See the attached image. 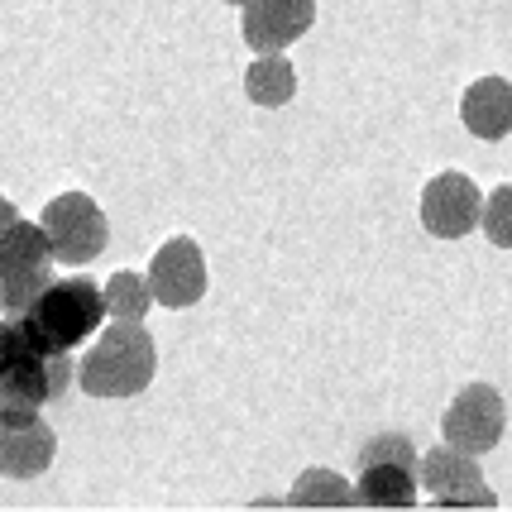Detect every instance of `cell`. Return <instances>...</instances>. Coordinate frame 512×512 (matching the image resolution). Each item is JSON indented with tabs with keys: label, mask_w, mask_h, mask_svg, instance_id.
Listing matches in <instances>:
<instances>
[{
	"label": "cell",
	"mask_w": 512,
	"mask_h": 512,
	"mask_svg": "<svg viewBox=\"0 0 512 512\" xmlns=\"http://www.w3.org/2000/svg\"><path fill=\"white\" fill-rule=\"evenodd\" d=\"M225 5H245V0H225Z\"/></svg>",
	"instance_id": "ffe728a7"
},
{
	"label": "cell",
	"mask_w": 512,
	"mask_h": 512,
	"mask_svg": "<svg viewBox=\"0 0 512 512\" xmlns=\"http://www.w3.org/2000/svg\"><path fill=\"white\" fill-rule=\"evenodd\" d=\"M39 230H44L53 259H58V264H72V268L91 264L96 254H106V245H111L106 211H101L96 197H87V192L53 197L44 206V216H39Z\"/></svg>",
	"instance_id": "5b68a950"
},
{
	"label": "cell",
	"mask_w": 512,
	"mask_h": 512,
	"mask_svg": "<svg viewBox=\"0 0 512 512\" xmlns=\"http://www.w3.org/2000/svg\"><path fill=\"white\" fill-rule=\"evenodd\" d=\"M417 474H422V484L436 508H493L498 503L484 489V474L474 465V455H465V450H455V446L417 455Z\"/></svg>",
	"instance_id": "52a82bcc"
},
{
	"label": "cell",
	"mask_w": 512,
	"mask_h": 512,
	"mask_svg": "<svg viewBox=\"0 0 512 512\" xmlns=\"http://www.w3.org/2000/svg\"><path fill=\"white\" fill-rule=\"evenodd\" d=\"M106 321V302L101 288L91 278H48L44 288L34 292V302L15 316V326L29 345H39L48 355H67L77 345H87L96 326Z\"/></svg>",
	"instance_id": "6da1fadb"
},
{
	"label": "cell",
	"mask_w": 512,
	"mask_h": 512,
	"mask_svg": "<svg viewBox=\"0 0 512 512\" xmlns=\"http://www.w3.org/2000/svg\"><path fill=\"white\" fill-rule=\"evenodd\" d=\"M58 455L53 426L44 422V412L34 417H0V474L10 479H39Z\"/></svg>",
	"instance_id": "8fae6325"
},
{
	"label": "cell",
	"mask_w": 512,
	"mask_h": 512,
	"mask_svg": "<svg viewBox=\"0 0 512 512\" xmlns=\"http://www.w3.org/2000/svg\"><path fill=\"white\" fill-rule=\"evenodd\" d=\"M460 115H465V130L479 134V139H503L512 130V96L503 77H484L465 91L460 101Z\"/></svg>",
	"instance_id": "4fadbf2b"
},
{
	"label": "cell",
	"mask_w": 512,
	"mask_h": 512,
	"mask_svg": "<svg viewBox=\"0 0 512 512\" xmlns=\"http://www.w3.org/2000/svg\"><path fill=\"white\" fill-rule=\"evenodd\" d=\"M67 383H72L67 355H48V350L29 345L20 335V345L0 364V417H34V412H44V402L63 398Z\"/></svg>",
	"instance_id": "3957f363"
},
{
	"label": "cell",
	"mask_w": 512,
	"mask_h": 512,
	"mask_svg": "<svg viewBox=\"0 0 512 512\" xmlns=\"http://www.w3.org/2000/svg\"><path fill=\"white\" fill-rule=\"evenodd\" d=\"M53 278V249L34 221H15L0 230V316H15L34 302V292Z\"/></svg>",
	"instance_id": "277c9868"
},
{
	"label": "cell",
	"mask_w": 512,
	"mask_h": 512,
	"mask_svg": "<svg viewBox=\"0 0 512 512\" xmlns=\"http://www.w3.org/2000/svg\"><path fill=\"white\" fill-rule=\"evenodd\" d=\"M292 508H355V493L350 484L335 474V469H307L288 493Z\"/></svg>",
	"instance_id": "9a60e30c"
},
{
	"label": "cell",
	"mask_w": 512,
	"mask_h": 512,
	"mask_svg": "<svg viewBox=\"0 0 512 512\" xmlns=\"http://www.w3.org/2000/svg\"><path fill=\"white\" fill-rule=\"evenodd\" d=\"M316 20V0H245V44L254 53H283Z\"/></svg>",
	"instance_id": "30bf717a"
},
{
	"label": "cell",
	"mask_w": 512,
	"mask_h": 512,
	"mask_svg": "<svg viewBox=\"0 0 512 512\" xmlns=\"http://www.w3.org/2000/svg\"><path fill=\"white\" fill-rule=\"evenodd\" d=\"M245 91L254 106H288L292 96H297V72L278 53H259L245 72Z\"/></svg>",
	"instance_id": "5bb4252c"
},
{
	"label": "cell",
	"mask_w": 512,
	"mask_h": 512,
	"mask_svg": "<svg viewBox=\"0 0 512 512\" xmlns=\"http://www.w3.org/2000/svg\"><path fill=\"white\" fill-rule=\"evenodd\" d=\"M503 426H508V407L498 398V388L489 383H469L460 398L446 407V446L465 450V455H484L503 441Z\"/></svg>",
	"instance_id": "8992f818"
},
{
	"label": "cell",
	"mask_w": 512,
	"mask_h": 512,
	"mask_svg": "<svg viewBox=\"0 0 512 512\" xmlns=\"http://www.w3.org/2000/svg\"><path fill=\"white\" fill-rule=\"evenodd\" d=\"M484 221L479 211V187L465 173H441V178L426 182L422 192V225L436 240H460L474 225Z\"/></svg>",
	"instance_id": "9c48e42d"
},
{
	"label": "cell",
	"mask_w": 512,
	"mask_h": 512,
	"mask_svg": "<svg viewBox=\"0 0 512 512\" xmlns=\"http://www.w3.org/2000/svg\"><path fill=\"white\" fill-rule=\"evenodd\" d=\"M503 206H508V192H493V201H489V230H493V240H498V245H508V230H503Z\"/></svg>",
	"instance_id": "e0dca14e"
},
{
	"label": "cell",
	"mask_w": 512,
	"mask_h": 512,
	"mask_svg": "<svg viewBox=\"0 0 512 512\" xmlns=\"http://www.w3.org/2000/svg\"><path fill=\"white\" fill-rule=\"evenodd\" d=\"M15 345H20V331H15V321H5V316H0V364L10 359V350H15Z\"/></svg>",
	"instance_id": "ac0fdd59"
},
{
	"label": "cell",
	"mask_w": 512,
	"mask_h": 512,
	"mask_svg": "<svg viewBox=\"0 0 512 512\" xmlns=\"http://www.w3.org/2000/svg\"><path fill=\"white\" fill-rule=\"evenodd\" d=\"M359 508H412L417 503V469L402 460H364L359 465Z\"/></svg>",
	"instance_id": "7c38bea8"
},
{
	"label": "cell",
	"mask_w": 512,
	"mask_h": 512,
	"mask_svg": "<svg viewBox=\"0 0 512 512\" xmlns=\"http://www.w3.org/2000/svg\"><path fill=\"white\" fill-rule=\"evenodd\" d=\"M144 283L154 292V302H163V307H197L206 297V259H201L197 240H187V235L168 240L154 254Z\"/></svg>",
	"instance_id": "ba28073f"
},
{
	"label": "cell",
	"mask_w": 512,
	"mask_h": 512,
	"mask_svg": "<svg viewBox=\"0 0 512 512\" xmlns=\"http://www.w3.org/2000/svg\"><path fill=\"white\" fill-rule=\"evenodd\" d=\"M101 302H106V316L111 321H144L149 307H154V292L144 283V273H115L111 283L101 288Z\"/></svg>",
	"instance_id": "2e32d148"
},
{
	"label": "cell",
	"mask_w": 512,
	"mask_h": 512,
	"mask_svg": "<svg viewBox=\"0 0 512 512\" xmlns=\"http://www.w3.org/2000/svg\"><path fill=\"white\" fill-rule=\"evenodd\" d=\"M15 216H20V211H15V206H10V201L0 197V230H5V225H10V221H15Z\"/></svg>",
	"instance_id": "d6986e66"
},
{
	"label": "cell",
	"mask_w": 512,
	"mask_h": 512,
	"mask_svg": "<svg viewBox=\"0 0 512 512\" xmlns=\"http://www.w3.org/2000/svg\"><path fill=\"white\" fill-rule=\"evenodd\" d=\"M158 350L139 321H115L96 335L87 359L77 364V383L91 398H134L154 383Z\"/></svg>",
	"instance_id": "7a4b0ae2"
}]
</instances>
